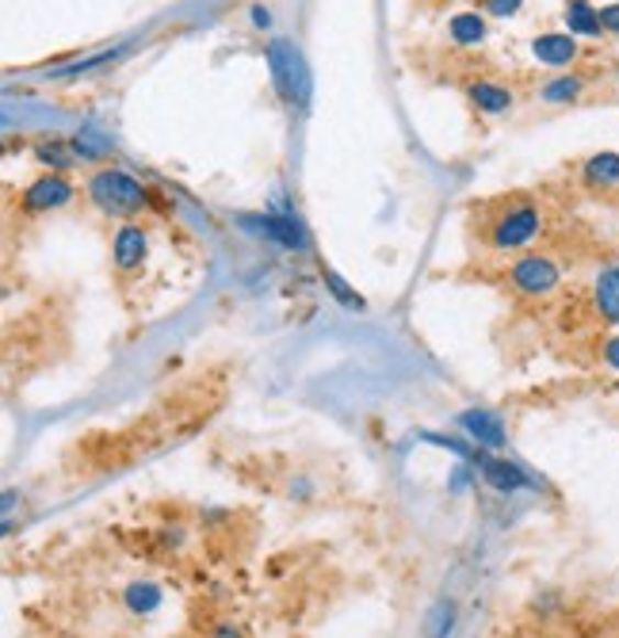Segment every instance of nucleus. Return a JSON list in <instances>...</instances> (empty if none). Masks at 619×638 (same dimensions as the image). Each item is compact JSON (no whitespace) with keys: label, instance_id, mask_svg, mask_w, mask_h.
I'll list each match as a JSON object with an SVG mask.
<instances>
[{"label":"nucleus","instance_id":"16","mask_svg":"<svg viewBox=\"0 0 619 638\" xmlns=\"http://www.w3.org/2000/svg\"><path fill=\"white\" fill-rule=\"evenodd\" d=\"M582 183L593 191H616L619 188V154L616 149H600L582 161Z\"/></svg>","mask_w":619,"mask_h":638},{"label":"nucleus","instance_id":"12","mask_svg":"<svg viewBox=\"0 0 619 638\" xmlns=\"http://www.w3.org/2000/svg\"><path fill=\"white\" fill-rule=\"evenodd\" d=\"M589 299H593V314H597L605 325L619 329V260L605 265L597 276H593Z\"/></svg>","mask_w":619,"mask_h":638},{"label":"nucleus","instance_id":"29","mask_svg":"<svg viewBox=\"0 0 619 638\" xmlns=\"http://www.w3.org/2000/svg\"><path fill=\"white\" fill-rule=\"evenodd\" d=\"M600 360L612 367V371H619V333L605 337V345H600Z\"/></svg>","mask_w":619,"mask_h":638},{"label":"nucleus","instance_id":"28","mask_svg":"<svg viewBox=\"0 0 619 638\" xmlns=\"http://www.w3.org/2000/svg\"><path fill=\"white\" fill-rule=\"evenodd\" d=\"M600 23H605V35H619V0L600 4Z\"/></svg>","mask_w":619,"mask_h":638},{"label":"nucleus","instance_id":"5","mask_svg":"<svg viewBox=\"0 0 619 638\" xmlns=\"http://www.w3.org/2000/svg\"><path fill=\"white\" fill-rule=\"evenodd\" d=\"M264 61H268L272 89L284 103H302L307 100V74H302V58L287 38H272L264 46Z\"/></svg>","mask_w":619,"mask_h":638},{"label":"nucleus","instance_id":"19","mask_svg":"<svg viewBox=\"0 0 619 638\" xmlns=\"http://www.w3.org/2000/svg\"><path fill=\"white\" fill-rule=\"evenodd\" d=\"M69 142H74L77 161H108V157L115 154V138L103 134V131H96V126H80Z\"/></svg>","mask_w":619,"mask_h":638},{"label":"nucleus","instance_id":"6","mask_svg":"<svg viewBox=\"0 0 619 638\" xmlns=\"http://www.w3.org/2000/svg\"><path fill=\"white\" fill-rule=\"evenodd\" d=\"M77 199V183L69 180V172H43L20 191V211L23 214H51L62 211Z\"/></svg>","mask_w":619,"mask_h":638},{"label":"nucleus","instance_id":"27","mask_svg":"<svg viewBox=\"0 0 619 638\" xmlns=\"http://www.w3.org/2000/svg\"><path fill=\"white\" fill-rule=\"evenodd\" d=\"M207 638H248V635H245V627H241L237 619H219Z\"/></svg>","mask_w":619,"mask_h":638},{"label":"nucleus","instance_id":"17","mask_svg":"<svg viewBox=\"0 0 619 638\" xmlns=\"http://www.w3.org/2000/svg\"><path fill=\"white\" fill-rule=\"evenodd\" d=\"M562 23L574 38H605V23H600V8L593 0H566L562 8Z\"/></svg>","mask_w":619,"mask_h":638},{"label":"nucleus","instance_id":"15","mask_svg":"<svg viewBox=\"0 0 619 638\" xmlns=\"http://www.w3.org/2000/svg\"><path fill=\"white\" fill-rule=\"evenodd\" d=\"M119 601H123V608L131 612V616L150 619L154 612H161V604H165V589L150 578H139V581H131V585H123Z\"/></svg>","mask_w":619,"mask_h":638},{"label":"nucleus","instance_id":"13","mask_svg":"<svg viewBox=\"0 0 619 638\" xmlns=\"http://www.w3.org/2000/svg\"><path fill=\"white\" fill-rule=\"evenodd\" d=\"M489 15L482 12V8H463V12H455L452 20H447V38H452L460 51H474V46L486 43L489 35Z\"/></svg>","mask_w":619,"mask_h":638},{"label":"nucleus","instance_id":"7","mask_svg":"<svg viewBox=\"0 0 619 638\" xmlns=\"http://www.w3.org/2000/svg\"><path fill=\"white\" fill-rule=\"evenodd\" d=\"M474 470H478V478L489 485L494 493H524V490H540V482H535L532 474H528L520 462L505 459V456H494V451H482L474 456Z\"/></svg>","mask_w":619,"mask_h":638},{"label":"nucleus","instance_id":"9","mask_svg":"<svg viewBox=\"0 0 619 638\" xmlns=\"http://www.w3.org/2000/svg\"><path fill=\"white\" fill-rule=\"evenodd\" d=\"M455 428L482 451H501L509 444V428H505V421L494 410H463L455 417Z\"/></svg>","mask_w":619,"mask_h":638},{"label":"nucleus","instance_id":"1","mask_svg":"<svg viewBox=\"0 0 619 638\" xmlns=\"http://www.w3.org/2000/svg\"><path fill=\"white\" fill-rule=\"evenodd\" d=\"M85 199L100 214H108V219H123V222L139 219V214L154 203L146 183H142L139 177H131V172L115 169V165H103V169L88 172Z\"/></svg>","mask_w":619,"mask_h":638},{"label":"nucleus","instance_id":"23","mask_svg":"<svg viewBox=\"0 0 619 638\" xmlns=\"http://www.w3.org/2000/svg\"><path fill=\"white\" fill-rule=\"evenodd\" d=\"M478 8L489 20H512V15L524 8V0H478Z\"/></svg>","mask_w":619,"mask_h":638},{"label":"nucleus","instance_id":"20","mask_svg":"<svg viewBox=\"0 0 619 638\" xmlns=\"http://www.w3.org/2000/svg\"><path fill=\"white\" fill-rule=\"evenodd\" d=\"M455 619H460V604H455L452 596H440V601L424 612L421 638H447L452 635V627H455Z\"/></svg>","mask_w":619,"mask_h":638},{"label":"nucleus","instance_id":"11","mask_svg":"<svg viewBox=\"0 0 619 638\" xmlns=\"http://www.w3.org/2000/svg\"><path fill=\"white\" fill-rule=\"evenodd\" d=\"M532 58L546 69H570L577 58H582V38H574L570 31H543V35L532 38Z\"/></svg>","mask_w":619,"mask_h":638},{"label":"nucleus","instance_id":"14","mask_svg":"<svg viewBox=\"0 0 619 638\" xmlns=\"http://www.w3.org/2000/svg\"><path fill=\"white\" fill-rule=\"evenodd\" d=\"M589 89V77L585 74H574V69H562V74L546 77L540 85V100L551 103V108H570V103H577Z\"/></svg>","mask_w":619,"mask_h":638},{"label":"nucleus","instance_id":"10","mask_svg":"<svg viewBox=\"0 0 619 638\" xmlns=\"http://www.w3.org/2000/svg\"><path fill=\"white\" fill-rule=\"evenodd\" d=\"M463 92H466V103L486 119H501L517 108V92L509 85L494 81V77H471Z\"/></svg>","mask_w":619,"mask_h":638},{"label":"nucleus","instance_id":"26","mask_svg":"<svg viewBox=\"0 0 619 638\" xmlns=\"http://www.w3.org/2000/svg\"><path fill=\"white\" fill-rule=\"evenodd\" d=\"M287 497H291L295 505H307V501L313 497V482H310L307 474L291 478V485H287Z\"/></svg>","mask_w":619,"mask_h":638},{"label":"nucleus","instance_id":"21","mask_svg":"<svg viewBox=\"0 0 619 638\" xmlns=\"http://www.w3.org/2000/svg\"><path fill=\"white\" fill-rule=\"evenodd\" d=\"M123 54H126V46H119V51H100V54H92V58H85V61H74V66H66V69H54L51 81H77V77L96 74V69L108 66V61L123 58Z\"/></svg>","mask_w":619,"mask_h":638},{"label":"nucleus","instance_id":"24","mask_svg":"<svg viewBox=\"0 0 619 638\" xmlns=\"http://www.w3.org/2000/svg\"><path fill=\"white\" fill-rule=\"evenodd\" d=\"M157 544L165 550H184L188 547V528L184 524H165V528H157Z\"/></svg>","mask_w":619,"mask_h":638},{"label":"nucleus","instance_id":"4","mask_svg":"<svg viewBox=\"0 0 619 638\" xmlns=\"http://www.w3.org/2000/svg\"><path fill=\"white\" fill-rule=\"evenodd\" d=\"M237 226L245 230L248 237H261V242H272L287 253H307L310 237L302 230V222L295 219L291 211H268V214H237Z\"/></svg>","mask_w":619,"mask_h":638},{"label":"nucleus","instance_id":"22","mask_svg":"<svg viewBox=\"0 0 619 638\" xmlns=\"http://www.w3.org/2000/svg\"><path fill=\"white\" fill-rule=\"evenodd\" d=\"M321 279H325L329 294H333V299L341 302L344 310H364V299H360V294L352 291V283H349V279H341V276L333 272V268H325V265H321Z\"/></svg>","mask_w":619,"mask_h":638},{"label":"nucleus","instance_id":"3","mask_svg":"<svg viewBox=\"0 0 619 638\" xmlns=\"http://www.w3.org/2000/svg\"><path fill=\"white\" fill-rule=\"evenodd\" d=\"M509 287H512V294H520V299L543 302L562 287V265L551 257V253L528 249L509 265Z\"/></svg>","mask_w":619,"mask_h":638},{"label":"nucleus","instance_id":"2","mask_svg":"<svg viewBox=\"0 0 619 638\" xmlns=\"http://www.w3.org/2000/svg\"><path fill=\"white\" fill-rule=\"evenodd\" d=\"M543 230H546L543 206L535 199L520 195V199H509L486 222V245L494 253H528L543 237Z\"/></svg>","mask_w":619,"mask_h":638},{"label":"nucleus","instance_id":"18","mask_svg":"<svg viewBox=\"0 0 619 638\" xmlns=\"http://www.w3.org/2000/svg\"><path fill=\"white\" fill-rule=\"evenodd\" d=\"M31 157H35V165L46 172H69L77 161L74 142L69 138H38L35 146H31Z\"/></svg>","mask_w":619,"mask_h":638},{"label":"nucleus","instance_id":"30","mask_svg":"<svg viewBox=\"0 0 619 638\" xmlns=\"http://www.w3.org/2000/svg\"><path fill=\"white\" fill-rule=\"evenodd\" d=\"M248 20H253V27L268 31V27H272V8L256 0V4H248Z\"/></svg>","mask_w":619,"mask_h":638},{"label":"nucleus","instance_id":"31","mask_svg":"<svg viewBox=\"0 0 619 638\" xmlns=\"http://www.w3.org/2000/svg\"><path fill=\"white\" fill-rule=\"evenodd\" d=\"M15 501H20V493H15V490H4V505H0V508H4V516H12V513H15Z\"/></svg>","mask_w":619,"mask_h":638},{"label":"nucleus","instance_id":"25","mask_svg":"<svg viewBox=\"0 0 619 638\" xmlns=\"http://www.w3.org/2000/svg\"><path fill=\"white\" fill-rule=\"evenodd\" d=\"M471 467H474V462H460V467L452 470V482H447V490H452V493H466V490H471L474 478H478V474H471Z\"/></svg>","mask_w":619,"mask_h":638},{"label":"nucleus","instance_id":"8","mask_svg":"<svg viewBox=\"0 0 619 638\" xmlns=\"http://www.w3.org/2000/svg\"><path fill=\"white\" fill-rule=\"evenodd\" d=\"M150 260V230L142 222H123L111 237V265H115L119 276H134L142 272Z\"/></svg>","mask_w":619,"mask_h":638}]
</instances>
